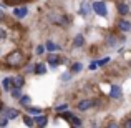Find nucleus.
<instances>
[{
  "label": "nucleus",
  "mask_w": 131,
  "mask_h": 128,
  "mask_svg": "<svg viewBox=\"0 0 131 128\" xmlns=\"http://www.w3.org/2000/svg\"><path fill=\"white\" fill-rule=\"evenodd\" d=\"M91 12H93V8H91L90 0H81V3H80V15L81 17H90Z\"/></svg>",
  "instance_id": "9d476101"
},
{
  "label": "nucleus",
  "mask_w": 131,
  "mask_h": 128,
  "mask_svg": "<svg viewBox=\"0 0 131 128\" xmlns=\"http://www.w3.org/2000/svg\"><path fill=\"white\" fill-rule=\"evenodd\" d=\"M96 68H98V65H96V60H95V62H91V63L88 65V70H91V72H93V70H96Z\"/></svg>",
  "instance_id": "f704fd0d"
},
{
  "label": "nucleus",
  "mask_w": 131,
  "mask_h": 128,
  "mask_svg": "<svg viewBox=\"0 0 131 128\" xmlns=\"http://www.w3.org/2000/svg\"><path fill=\"white\" fill-rule=\"evenodd\" d=\"M0 7H2V8H5V7H7V5H5V3H0Z\"/></svg>",
  "instance_id": "c9c22d12"
},
{
  "label": "nucleus",
  "mask_w": 131,
  "mask_h": 128,
  "mask_svg": "<svg viewBox=\"0 0 131 128\" xmlns=\"http://www.w3.org/2000/svg\"><path fill=\"white\" fill-rule=\"evenodd\" d=\"M33 73L35 75H45L47 73V63H42V62L33 63Z\"/></svg>",
  "instance_id": "4468645a"
},
{
  "label": "nucleus",
  "mask_w": 131,
  "mask_h": 128,
  "mask_svg": "<svg viewBox=\"0 0 131 128\" xmlns=\"http://www.w3.org/2000/svg\"><path fill=\"white\" fill-rule=\"evenodd\" d=\"M7 38H8V32H7L5 28H2V27H0V42H5Z\"/></svg>",
  "instance_id": "cd10ccee"
},
{
  "label": "nucleus",
  "mask_w": 131,
  "mask_h": 128,
  "mask_svg": "<svg viewBox=\"0 0 131 128\" xmlns=\"http://www.w3.org/2000/svg\"><path fill=\"white\" fill-rule=\"evenodd\" d=\"M25 110H27V113H30V115H38V113H43V110L40 108V106H32V105L27 106Z\"/></svg>",
  "instance_id": "4be33fe9"
},
{
  "label": "nucleus",
  "mask_w": 131,
  "mask_h": 128,
  "mask_svg": "<svg viewBox=\"0 0 131 128\" xmlns=\"http://www.w3.org/2000/svg\"><path fill=\"white\" fill-rule=\"evenodd\" d=\"M81 70H83V63L81 62H73L71 63V67H70V72L73 75H78V73H81Z\"/></svg>",
  "instance_id": "f3484780"
},
{
  "label": "nucleus",
  "mask_w": 131,
  "mask_h": 128,
  "mask_svg": "<svg viewBox=\"0 0 131 128\" xmlns=\"http://www.w3.org/2000/svg\"><path fill=\"white\" fill-rule=\"evenodd\" d=\"M33 122H35V126L43 128L48 125V116L43 115V113H38V115H33Z\"/></svg>",
  "instance_id": "f8f14e48"
},
{
  "label": "nucleus",
  "mask_w": 131,
  "mask_h": 128,
  "mask_svg": "<svg viewBox=\"0 0 131 128\" xmlns=\"http://www.w3.org/2000/svg\"><path fill=\"white\" fill-rule=\"evenodd\" d=\"M18 103L23 106V108H27V106H30V105H32V98H30L28 95H23V93H22V96L18 98Z\"/></svg>",
  "instance_id": "6ab92c4d"
},
{
  "label": "nucleus",
  "mask_w": 131,
  "mask_h": 128,
  "mask_svg": "<svg viewBox=\"0 0 131 128\" xmlns=\"http://www.w3.org/2000/svg\"><path fill=\"white\" fill-rule=\"evenodd\" d=\"M116 28L121 33H129L131 32V22L126 20V18H119L118 22H116Z\"/></svg>",
  "instance_id": "1a4fd4ad"
},
{
  "label": "nucleus",
  "mask_w": 131,
  "mask_h": 128,
  "mask_svg": "<svg viewBox=\"0 0 131 128\" xmlns=\"http://www.w3.org/2000/svg\"><path fill=\"white\" fill-rule=\"evenodd\" d=\"M8 122H10V120L7 118V116L0 115V126H7V125H8Z\"/></svg>",
  "instance_id": "2f4dec72"
},
{
  "label": "nucleus",
  "mask_w": 131,
  "mask_h": 128,
  "mask_svg": "<svg viewBox=\"0 0 131 128\" xmlns=\"http://www.w3.org/2000/svg\"><path fill=\"white\" fill-rule=\"evenodd\" d=\"M43 45H45V48H47V52H57V50H61L60 45H57L53 40H50V38H48Z\"/></svg>",
  "instance_id": "dca6fc26"
},
{
  "label": "nucleus",
  "mask_w": 131,
  "mask_h": 128,
  "mask_svg": "<svg viewBox=\"0 0 131 128\" xmlns=\"http://www.w3.org/2000/svg\"><path fill=\"white\" fill-rule=\"evenodd\" d=\"M115 8H116V12H118V15H121V17H125V15H129V12H131V8H129V3L123 2V0H118V2L115 3Z\"/></svg>",
  "instance_id": "0eeeda50"
},
{
  "label": "nucleus",
  "mask_w": 131,
  "mask_h": 128,
  "mask_svg": "<svg viewBox=\"0 0 131 128\" xmlns=\"http://www.w3.org/2000/svg\"><path fill=\"white\" fill-rule=\"evenodd\" d=\"M2 88H3V92H7V93H8L10 90L13 88L12 77H3V80H2Z\"/></svg>",
  "instance_id": "2eb2a0df"
},
{
  "label": "nucleus",
  "mask_w": 131,
  "mask_h": 128,
  "mask_svg": "<svg viewBox=\"0 0 131 128\" xmlns=\"http://www.w3.org/2000/svg\"><path fill=\"white\" fill-rule=\"evenodd\" d=\"M47 63L50 65L51 70H55V68L61 63V57H60V55H57L55 52H50V53L47 55Z\"/></svg>",
  "instance_id": "423d86ee"
},
{
  "label": "nucleus",
  "mask_w": 131,
  "mask_h": 128,
  "mask_svg": "<svg viewBox=\"0 0 131 128\" xmlns=\"http://www.w3.org/2000/svg\"><path fill=\"white\" fill-rule=\"evenodd\" d=\"M125 42V37L123 35H116V33H110V35L105 37V45L108 48H116L119 43Z\"/></svg>",
  "instance_id": "f03ea898"
},
{
  "label": "nucleus",
  "mask_w": 131,
  "mask_h": 128,
  "mask_svg": "<svg viewBox=\"0 0 131 128\" xmlns=\"http://www.w3.org/2000/svg\"><path fill=\"white\" fill-rule=\"evenodd\" d=\"M71 116H73V112H68V110H65V112L60 113V118H65V120H68V122H70Z\"/></svg>",
  "instance_id": "a878e982"
},
{
  "label": "nucleus",
  "mask_w": 131,
  "mask_h": 128,
  "mask_svg": "<svg viewBox=\"0 0 131 128\" xmlns=\"http://www.w3.org/2000/svg\"><path fill=\"white\" fill-rule=\"evenodd\" d=\"M93 106H95V103H93V100H90V98L80 100V102L77 103V110L78 112H88V110L93 108Z\"/></svg>",
  "instance_id": "9b49d317"
},
{
  "label": "nucleus",
  "mask_w": 131,
  "mask_h": 128,
  "mask_svg": "<svg viewBox=\"0 0 131 128\" xmlns=\"http://www.w3.org/2000/svg\"><path fill=\"white\" fill-rule=\"evenodd\" d=\"M23 0H3V3H5L7 7H15L17 3H22Z\"/></svg>",
  "instance_id": "c85d7f7f"
},
{
  "label": "nucleus",
  "mask_w": 131,
  "mask_h": 128,
  "mask_svg": "<svg viewBox=\"0 0 131 128\" xmlns=\"http://www.w3.org/2000/svg\"><path fill=\"white\" fill-rule=\"evenodd\" d=\"M0 52H2V48H0Z\"/></svg>",
  "instance_id": "e433bc0d"
},
{
  "label": "nucleus",
  "mask_w": 131,
  "mask_h": 128,
  "mask_svg": "<svg viewBox=\"0 0 131 128\" xmlns=\"http://www.w3.org/2000/svg\"><path fill=\"white\" fill-rule=\"evenodd\" d=\"M123 126H125V128H131V116H128V118L123 122Z\"/></svg>",
  "instance_id": "473e14b6"
},
{
  "label": "nucleus",
  "mask_w": 131,
  "mask_h": 128,
  "mask_svg": "<svg viewBox=\"0 0 131 128\" xmlns=\"http://www.w3.org/2000/svg\"><path fill=\"white\" fill-rule=\"evenodd\" d=\"M108 96L111 100H121L123 98V88L119 85H111L110 86V93Z\"/></svg>",
  "instance_id": "6e6552de"
},
{
  "label": "nucleus",
  "mask_w": 131,
  "mask_h": 128,
  "mask_svg": "<svg viewBox=\"0 0 131 128\" xmlns=\"http://www.w3.org/2000/svg\"><path fill=\"white\" fill-rule=\"evenodd\" d=\"M110 57H105V58H101V60H96V65H98V67H105L106 63H110Z\"/></svg>",
  "instance_id": "c756f323"
},
{
  "label": "nucleus",
  "mask_w": 131,
  "mask_h": 128,
  "mask_svg": "<svg viewBox=\"0 0 131 128\" xmlns=\"http://www.w3.org/2000/svg\"><path fill=\"white\" fill-rule=\"evenodd\" d=\"M71 78H73V73H71L70 70H68V72H65V73H61V75H60V80L63 82V83H68V82H70Z\"/></svg>",
  "instance_id": "5701e85b"
},
{
  "label": "nucleus",
  "mask_w": 131,
  "mask_h": 128,
  "mask_svg": "<svg viewBox=\"0 0 131 128\" xmlns=\"http://www.w3.org/2000/svg\"><path fill=\"white\" fill-rule=\"evenodd\" d=\"M91 8L98 17H106L108 15V8H106L105 2H101V0H95V2L91 3Z\"/></svg>",
  "instance_id": "7ed1b4c3"
},
{
  "label": "nucleus",
  "mask_w": 131,
  "mask_h": 128,
  "mask_svg": "<svg viewBox=\"0 0 131 128\" xmlns=\"http://www.w3.org/2000/svg\"><path fill=\"white\" fill-rule=\"evenodd\" d=\"M22 120H23V123H25L27 126H35V122H33V116L30 115V113H25V115L22 116Z\"/></svg>",
  "instance_id": "412c9836"
},
{
  "label": "nucleus",
  "mask_w": 131,
  "mask_h": 128,
  "mask_svg": "<svg viewBox=\"0 0 131 128\" xmlns=\"http://www.w3.org/2000/svg\"><path fill=\"white\" fill-rule=\"evenodd\" d=\"M68 106H70L68 103H60V105H57L53 110H55L57 113H61V112H65V110H68Z\"/></svg>",
  "instance_id": "393cba45"
},
{
  "label": "nucleus",
  "mask_w": 131,
  "mask_h": 128,
  "mask_svg": "<svg viewBox=\"0 0 131 128\" xmlns=\"http://www.w3.org/2000/svg\"><path fill=\"white\" fill-rule=\"evenodd\" d=\"M12 82H13V86H17V88H23V85H25V77L17 75V77H12Z\"/></svg>",
  "instance_id": "a211bd4d"
},
{
  "label": "nucleus",
  "mask_w": 131,
  "mask_h": 128,
  "mask_svg": "<svg viewBox=\"0 0 131 128\" xmlns=\"http://www.w3.org/2000/svg\"><path fill=\"white\" fill-rule=\"evenodd\" d=\"M8 93H10V96H12L13 100H18L20 96H22V93H23V92H22V88H17V86H13V88L10 90Z\"/></svg>",
  "instance_id": "aec40b11"
},
{
  "label": "nucleus",
  "mask_w": 131,
  "mask_h": 128,
  "mask_svg": "<svg viewBox=\"0 0 131 128\" xmlns=\"http://www.w3.org/2000/svg\"><path fill=\"white\" fill-rule=\"evenodd\" d=\"M45 52H47L45 45H37V48H35V53H37V55H43Z\"/></svg>",
  "instance_id": "7c9ffc66"
},
{
  "label": "nucleus",
  "mask_w": 131,
  "mask_h": 128,
  "mask_svg": "<svg viewBox=\"0 0 131 128\" xmlns=\"http://www.w3.org/2000/svg\"><path fill=\"white\" fill-rule=\"evenodd\" d=\"M7 20V15H5V12H3V8L0 7V22H5Z\"/></svg>",
  "instance_id": "72a5a7b5"
},
{
  "label": "nucleus",
  "mask_w": 131,
  "mask_h": 128,
  "mask_svg": "<svg viewBox=\"0 0 131 128\" xmlns=\"http://www.w3.org/2000/svg\"><path fill=\"white\" fill-rule=\"evenodd\" d=\"M85 35L83 33H77V35L73 37V40H71V43H73V47L75 48H81V47H85Z\"/></svg>",
  "instance_id": "ddd939ff"
},
{
  "label": "nucleus",
  "mask_w": 131,
  "mask_h": 128,
  "mask_svg": "<svg viewBox=\"0 0 131 128\" xmlns=\"http://www.w3.org/2000/svg\"><path fill=\"white\" fill-rule=\"evenodd\" d=\"M0 115L7 116L8 120H17V118H20V110L12 108V106H3V110L0 112Z\"/></svg>",
  "instance_id": "20e7f679"
},
{
  "label": "nucleus",
  "mask_w": 131,
  "mask_h": 128,
  "mask_svg": "<svg viewBox=\"0 0 131 128\" xmlns=\"http://www.w3.org/2000/svg\"><path fill=\"white\" fill-rule=\"evenodd\" d=\"M12 15L15 17L17 20H23L27 15H28V7L27 5H20V7H13V12H12Z\"/></svg>",
  "instance_id": "39448f33"
},
{
  "label": "nucleus",
  "mask_w": 131,
  "mask_h": 128,
  "mask_svg": "<svg viewBox=\"0 0 131 128\" xmlns=\"http://www.w3.org/2000/svg\"><path fill=\"white\" fill-rule=\"evenodd\" d=\"M5 62H7V65H8L10 68L23 67V65H25V53L20 52V50H13V52H10V53L7 55Z\"/></svg>",
  "instance_id": "f257e3e1"
},
{
  "label": "nucleus",
  "mask_w": 131,
  "mask_h": 128,
  "mask_svg": "<svg viewBox=\"0 0 131 128\" xmlns=\"http://www.w3.org/2000/svg\"><path fill=\"white\" fill-rule=\"evenodd\" d=\"M28 73H33V63L23 65V75H28Z\"/></svg>",
  "instance_id": "bb28decb"
},
{
  "label": "nucleus",
  "mask_w": 131,
  "mask_h": 128,
  "mask_svg": "<svg viewBox=\"0 0 131 128\" xmlns=\"http://www.w3.org/2000/svg\"><path fill=\"white\" fill-rule=\"evenodd\" d=\"M70 125H73V126H81V125H83V122H81L80 116H77V115L73 113V116L70 118Z\"/></svg>",
  "instance_id": "b1692460"
}]
</instances>
